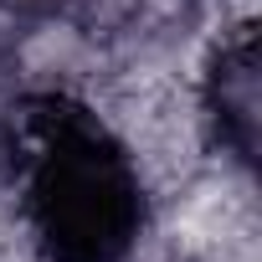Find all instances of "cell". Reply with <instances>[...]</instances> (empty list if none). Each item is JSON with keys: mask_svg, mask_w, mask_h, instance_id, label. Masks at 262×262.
<instances>
[{"mask_svg": "<svg viewBox=\"0 0 262 262\" xmlns=\"http://www.w3.org/2000/svg\"><path fill=\"white\" fill-rule=\"evenodd\" d=\"M16 206L41 262H139L155 195L128 139L72 93H31L16 113Z\"/></svg>", "mask_w": 262, "mask_h": 262, "instance_id": "cell-1", "label": "cell"}, {"mask_svg": "<svg viewBox=\"0 0 262 262\" xmlns=\"http://www.w3.org/2000/svg\"><path fill=\"white\" fill-rule=\"evenodd\" d=\"M206 118L216 123V139L226 144V155L252 165V144H257V57H252V31H236V36L221 41L216 67L206 72Z\"/></svg>", "mask_w": 262, "mask_h": 262, "instance_id": "cell-2", "label": "cell"}]
</instances>
